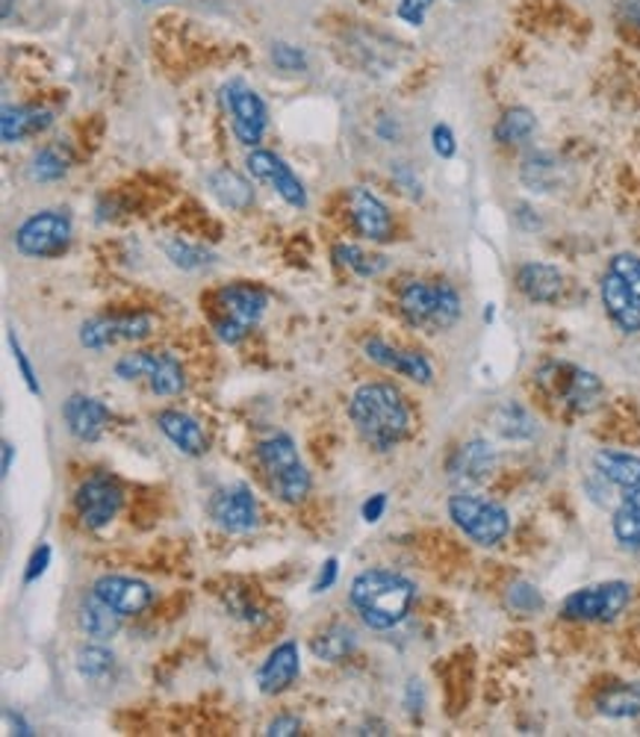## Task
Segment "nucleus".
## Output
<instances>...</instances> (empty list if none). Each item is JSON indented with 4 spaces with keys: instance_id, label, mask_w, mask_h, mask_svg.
Wrapping results in <instances>:
<instances>
[{
    "instance_id": "nucleus-51",
    "label": "nucleus",
    "mask_w": 640,
    "mask_h": 737,
    "mask_svg": "<svg viewBox=\"0 0 640 737\" xmlns=\"http://www.w3.org/2000/svg\"><path fill=\"white\" fill-rule=\"evenodd\" d=\"M629 18H632L634 24L640 27V0H634V3H632V9H629Z\"/></svg>"
},
{
    "instance_id": "nucleus-38",
    "label": "nucleus",
    "mask_w": 640,
    "mask_h": 737,
    "mask_svg": "<svg viewBox=\"0 0 640 737\" xmlns=\"http://www.w3.org/2000/svg\"><path fill=\"white\" fill-rule=\"evenodd\" d=\"M165 258L172 260L177 269H186V272H195V269H204L213 263V254L201 245H190L183 240H169L165 242Z\"/></svg>"
},
{
    "instance_id": "nucleus-7",
    "label": "nucleus",
    "mask_w": 640,
    "mask_h": 737,
    "mask_svg": "<svg viewBox=\"0 0 640 737\" xmlns=\"http://www.w3.org/2000/svg\"><path fill=\"white\" fill-rule=\"evenodd\" d=\"M71 219L60 210H44V213L30 215L16 231V249L24 258L51 260L60 258L62 251L71 245Z\"/></svg>"
},
{
    "instance_id": "nucleus-20",
    "label": "nucleus",
    "mask_w": 640,
    "mask_h": 737,
    "mask_svg": "<svg viewBox=\"0 0 640 737\" xmlns=\"http://www.w3.org/2000/svg\"><path fill=\"white\" fill-rule=\"evenodd\" d=\"M364 354L373 363H378V366L410 377V381H416V384H431L434 368H431V363L425 361L423 354L402 352V349L384 343V340H366Z\"/></svg>"
},
{
    "instance_id": "nucleus-8",
    "label": "nucleus",
    "mask_w": 640,
    "mask_h": 737,
    "mask_svg": "<svg viewBox=\"0 0 640 737\" xmlns=\"http://www.w3.org/2000/svg\"><path fill=\"white\" fill-rule=\"evenodd\" d=\"M632 599V587L626 582H606L597 587L570 593L561 605V617L576 623H611L626 610Z\"/></svg>"
},
{
    "instance_id": "nucleus-33",
    "label": "nucleus",
    "mask_w": 640,
    "mask_h": 737,
    "mask_svg": "<svg viewBox=\"0 0 640 737\" xmlns=\"http://www.w3.org/2000/svg\"><path fill=\"white\" fill-rule=\"evenodd\" d=\"M210 189L216 192L219 201L227 204L231 210H245L252 204V186L240 178L231 169H219V172L210 174Z\"/></svg>"
},
{
    "instance_id": "nucleus-35",
    "label": "nucleus",
    "mask_w": 640,
    "mask_h": 737,
    "mask_svg": "<svg viewBox=\"0 0 640 737\" xmlns=\"http://www.w3.org/2000/svg\"><path fill=\"white\" fill-rule=\"evenodd\" d=\"M115 667V655L104 646H83L78 649V673L89 682H104Z\"/></svg>"
},
{
    "instance_id": "nucleus-44",
    "label": "nucleus",
    "mask_w": 640,
    "mask_h": 737,
    "mask_svg": "<svg viewBox=\"0 0 640 737\" xmlns=\"http://www.w3.org/2000/svg\"><path fill=\"white\" fill-rule=\"evenodd\" d=\"M9 345H12V354H16V363H18V368H21V377H24L27 390H30L33 395H42V386H39V381H35L33 366H30V361H27L24 349H21V343H18L16 334H9Z\"/></svg>"
},
{
    "instance_id": "nucleus-17",
    "label": "nucleus",
    "mask_w": 640,
    "mask_h": 737,
    "mask_svg": "<svg viewBox=\"0 0 640 737\" xmlns=\"http://www.w3.org/2000/svg\"><path fill=\"white\" fill-rule=\"evenodd\" d=\"M348 213L355 231L369 242H387L393 236V219L382 198L364 186H355L348 192Z\"/></svg>"
},
{
    "instance_id": "nucleus-46",
    "label": "nucleus",
    "mask_w": 640,
    "mask_h": 737,
    "mask_svg": "<svg viewBox=\"0 0 640 737\" xmlns=\"http://www.w3.org/2000/svg\"><path fill=\"white\" fill-rule=\"evenodd\" d=\"M337 575H339V561L337 557H328V561L322 564L319 575H316V582H313V593L331 590V587L337 584Z\"/></svg>"
},
{
    "instance_id": "nucleus-48",
    "label": "nucleus",
    "mask_w": 640,
    "mask_h": 737,
    "mask_svg": "<svg viewBox=\"0 0 640 737\" xmlns=\"http://www.w3.org/2000/svg\"><path fill=\"white\" fill-rule=\"evenodd\" d=\"M384 511H387V493H375V496H369L364 502V507H360V516H364V523L375 525L384 516Z\"/></svg>"
},
{
    "instance_id": "nucleus-3",
    "label": "nucleus",
    "mask_w": 640,
    "mask_h": 737,
    "mask_svg": "<svg viewBox=\"0 0 640 737\" xmlns=\"http://www.w3.org/2000/svg\"><path fill=\"white\" fill-rule=\"evenodd\" d=\"M398 310L407 319V325L437 334L449 331L460 319V295L451 283L410 281L398 292Z\"/></svg>"
},
{
    "instance_id": "nucleus-19",
    "label": "nucleus",
    "mask_w": 640,
    "mask_h": 737,
    "mask_svg": "<svg viewBox=\"0 0 640 737\" xmlns=\"http://www.w3.org/2000/svg\"><path fill=\"white\" fill-rule=\"evenodd\" d=\"M599 292H602V304H606L611 322H614L620 331H626V334H638L640 331V299L634 295L632 290H629V283L608 269L606 277H602V283H599Z\"/></svg>"
},
{
    "instance_id": "nucleus-39",
    "label": "nucleus",
    "mask_w": 640,
    "mask_h": 737,
    "mask_svg": "<svg viewBox=\"0 0 640 737\" xmlns=\"http://www.w3.org/2000/svg\"><path fill=\"white\" fill-rule=\"evenodd\" d=\"M508 608L528 617V614H537V610L544 608V596H540L535 584L517 582L511 584V590H508Z\"/></svg>"
},
{
    "instance_id": "nucleus-43",
    "label": "nucleus",
    "mask_w": 640,
    "mask_h": 737,
    "mask_svg": "<svg viewBox=\"0 0 640 737\" xmlns=\"http://www.w3.org/2000/svg\"><path fill=\"white\" fill-rule=\"evenodd\" d=\"M431 148L434 154L443 157V160H451V157L458 154V142H455V133H451L449 124H434Z\"/></svg>"
},
{
    "instance_id": "nucleus-25",
    "label": "nucleus",
    "mask_w": 640,
    "mask_h": 737,
    "mask_svg": "<svg viewBox=\"0 0 640 737\" xmlns=\"http://www.w3.org/2000/svg\"><path fill=\"white\" fill-rule=\"evenodd\" d=\"M53 124L51 110H39V107H3V119H0V137L7 145L24 142L30 137H39L42 130Z\"/></svg>"
},
{
    "instance_id": "nucleus-4",
    "label": "nucleus",
    "mask_w": 640,
    "mask_h": 737,
    "mask_svg": "<svg viewBox=\"0 0 640 737\" xmlns=\"http://www.w3.org/2000/svg\"><path fill=\"white\" fill-rule=\"evenodd\" d=\"M257 461L266 472L268 489L286 505H302L311 493V472L298 457V448L286 434H272V437L257 443Z\"/></svg>"
},
{
    "instance_id": "nucleus-28",
    "label": "nucleus",
    "mask_w": 640,
    "mask_h": 737,
    "mask_svg": "<svg viewBox=\"0 0 640 737\" xmlns=\"http://www.w3.org/2000/svg\"><path fill=\"white\" fill-rule=\"evenodd\" d=\"M357 649V635L355 628H348L346 623H334L325 632L313 637L311 652L319 660H328V664H337V660L348 658L352 652Z\"/></svg>"
},
{
    "instance_id": "nucleus-31",
    "label": "nucleus",
    "mask_w": 640,
    "mask_h": 737,
    "mask_svg": "<svg viewBox=\"0 0 640 737\" xmlns=\"http://www.w3.org/2000/svg\"><path fill=\"white\" fill-rule=\"evenodd\" d=\"M496 431L508 440H531L537 434V422L535 416L517 402H505L496 407L494 413Z\"/></svg>"
},
{
    "instance_id": "nucleus-22",
    "label": "nucleus",
    "mask_w": 640,
    "mask_h": 737,
    "mask_svg": "<svg viewBox=\"0 0 640 737\" xmlns=\"http://www.w3.org/2000/svg\"><path fill=\"white\" fill-rule=\"evenodd\" d=\"M496 466V452L487 440H469L467 446L458 448V455L451 457V481L455 484H464V487H473V484H481V481L494 472Z\"/></svg>"
},
{
    "instance_id": "nucleus-23",
    "label": "nucleus",
    "mask_w": 640,
    "mask_h": 737,
    "mask_svg": "<svg viewBox=\"0 0 640 737\" xmlns=\"http://www.w3.org/2000/svg\"><path fill=\"white\" fill-rule=\"evenodd\" d=\"M156 425L163 431L165 437L172 440L177 452L190 457L207 455V434L199 425V420H192L190 413L183 411H163L156 413Z\"/></svg>"
},
{
    "instance_id": "nucleus-14",
    "label": "nucleus",
    "mask_w": 640,
    "mask_h": 737,
    "mask_svg": "<svg viewBox=\"0 0 640 737\" xmlns=\"http://www.w3.org/2000/svg\"><path fill=\"white\" fill-rule=\"evenodd\" d=\"M210 519L227 534H248L257 528V498L245 484L219 489L210 498Z\"/></svg>"
},
{
    "instance_id": "nucleus-30",
    "label": "nucleus",
    "mask_w": 640,
    "mask_h": 737,
    "mask_svg": "<svg viewBox=\"0 0 640 737\" xmlns=\"http://www.w3.org/2000/svg\"><path fill=\"white\" fill-rule=\"evenodd\" d=\"M617 543L629 552H640V487L629 489V496L620 502L614 519H611Z\"/></svg>"
},
{
    "instance_id": "nucleus-13",
    "label": "nucleus",
    "mask_w": 640,
    "mask_h": 737,
    "mask_svg": "<svg viewBox=\"0 0 640 737\" xmlns=\"http://www.w3.org/2000/svg\"><path fill=\"white\" fill-rule=\"evenodd\" d=\"M222 98H225V107L231 112V124H234L236 139L243 145H257L263 133H266L268 124V112L266 103L260 101V94L254 89H248L240 80H231L225 89H222Z\"/></svg>"
},
{
    "instance_id": "nucleus-21",
    "label": "nucleus",
    "mask_w": 640,
    "mask_h": 737,
    "mask_svg": "<svg viewBox=\"0 0 640 737\" xmlns=\"http://www.w3.org/2000/svg\"><path fill=\"white\" fill-rule=\"evenodd\" d=\"M302 673V658H298V646L293 640L275 646L268 652V658L263 660V667L257 669V685L263 694L275 696L284 694L286 687L293 685L295 678Z\"/></svg>"
},
{
    "instance_id": "nucleus-32",
    "label": "nucleus",
    "mask_w": 640,
    "mask_h": 737,
    "mask_svg": "<svg viewBox=\"0 0 640 737\" xmlns=\"http://www.w3.org/2000/svg\"><path fill=\"white\" fill-rule=\"evenodd\" d=\"M537 128L535 112L526 110V107H514L502 115V119L496 121L494 137L499 145H517V142H526Z\"/></svg>"
},
{
    "instance_id": "nucleus-1",
    "label": "nucleus",
    "mask_w": 640,
    "mask_h": 737,
    "mask_svg": "<svg viewBox=\"0 0 640 737\" xmlns=\"http://www.w3.org/2000/svg\"><path fill=\"white\" fill-rule=\"evenodd\" d=\"M357 434L378 452L396 448L410 431V411L405 395L393 384H364L357 386L348 404Z\"/></svg>"
},
{
    "instance_id": "nucleus-26",
    "label": "nucleus",
    "mask_w": 640,
    "mask_h": 737,
    "mask_svg": "<svg viewBox=\"0 0 640 737\" xmlns=\"http://www.w3.org/2000/svg\"><path fill=\"white\" fill-rule=\"evenodd\" d=\"M78 623L89 637H95V640H110V637L119 635V628H122V614L110 608L104 599H98L95 593H92V596H87V599L80 602Z\"/></svg>"
},
{
    "instance_id": "nucleus-12",
    "label": "nucleus",
    "mask_w": 640,
    "mask_h": 737,
    "mask_svg": "<svg viewBox=\"0 0 640 737\" xmlns=\"http://www.w3.org/2000/svg\"><path fill=\"white\" fill-rule=\"evenodd\" d=\"M124 505L122 487L115 484L110 475H92L78 487L74 507H78L80 523L87 525L89 532H101L113 523Z\"/></svg>"
},
{
    "instance_id": "nucleus-52",
    "label": "nucleus",
    "mask_w": 640,
    "mask_h": 737,
    "mask_svg": "<svg viewBox=\"0 0 640 737\" xmlns=\"http://www.w3.org/2000/svg\"><path fill=\"white\" fill-rule=\"evenodd\" d=\"M9 3H12V0H3V18L9 16Z\"/></svg>"
},
{
    "instance_id": "nucleus-40",
    "label": "nucleus",
    "mask_w": 640,
    "mask_h": 737,
    "mask_svg": "<svg viewBox=\"0 0 640 737\" xmlns=\"http://www.w3.org/2000/svg\"><path fill=\"white\" fill-rule=\"evenodd\" d=\"M608 269L614 272V275L623 277L626 283H629V290L634 292L640 299V258H634V254H614L611 258V263H608Z\"/></svg>"
},
{
    "instance_id": "nucleus-50",
    "label": "nucleus",
    "mask_w": 640,
    "mask_h": 737,
    "mask_svg": "<svg viewBox=\"0 0 640 737\" xmlns=\"http://www.w3.org/2000/svg\"><path fill=\"white\" fill-rule=\"evenodd\" d=\"M12 455H16V446L9 443V440H3V475H9V470H12Z\"/></svg>"
},
{
    "instance_id": "nucleus-34",
    "label": "nucleus",
    "mask_w": 640,
    "mask_h": 737,
    "mask_svg": "<svg viewBox=\"0 0 640 737\" xmlns=\"http://www.w3.org/2000/svg\"><path fill=\"white\" fill-rule=\"evenodd\" d=\"M65 172H69V154H65L60 145L42 148V151L30 160V178L39 183L60 181Z\"/></svg>"
},
{
    "instance_id": "nucleus-36",
    "label": "nucleus",
    "mask_w": 640,
    "mask_h": 737,
    "mask_svg": "<svg viewBox=\"0 0 640 737\" xmlns=\"http://www.w3.org/2000/svg\"><path fill=\"white\" fill-rule=\"evenodd\" d=\"M522 181L526 186H531L535 192H549L558 181V163H555V157L549 154H531L522 163Z\"/></svg>"
},
{
    "instance_id": "nucleus-10",
    "label": "nucleus",
    "mask_w": 640,
    "mask_h": 737,
    "mask_svg": "<svg viewBox=\"0 0 640 737\" xmlns=\"http://www.w3.org/2000/svg\"><path fill=\"white\" fill-rule=\"evenodd\" d=\"M154 331L151 313H113L83 322L80 327V345L89 352H104L115 343H139Z\"/></svg>"
},
{
    "instance_id": "nucleus-15",
    "label": "nucleus",
    "mask_w": 640,
    "mask_h": 737,
    "mask_svg": "<svg viewBox=\"0 0 640 737\" xmlns=\"http://www.w3.org/2000/svg\"><path fill=\"white\" fill-rule=\"evenodd\" d=\"M92 593H95L98 599H104L110 608L119 610L122 617H136L154 602L151 584L139 582V578H128V575H101Z\"/></svg>"
},
{
    "instance_id": "nucleus-2",
    "label": "nucleus",
    "mask_w": 640,
    "mask_h": 737,
    "mask_svg": "<svg viewBox=\"0 0 640 737\" xmlns=\"http://www.w3.org/2000/svg\"><path fill=\"white\" fill-rule=\"evenodd\" d=\"M348 599L366 626L375 632H389L410 614L416 584L389 569H366L352 582Z\"/></svg>"
},
{
    "instance_id": "nucleus-18",
    "label": "nucleus",
    "mask_w": 640,
    "mask_h": 737,
    "mask_svg": "<svg viewBox=\"0 0 640 737\" xmlns=\"http://www.w3.org/2000/svg\"><path fill=\"white\" fill-rule=\"evenodd\" d=\"M62 420L69 425L71 437L80 443H95L104 434L106 422H110V411L104 402H98L92 395L74 393L69 402L62 404Z\"/></svg>"
},
{
    "instance_id": "nucleus-6",
    "label": "nucleus",
    "mask_w": 640,
    "mask_h": 737,
    "mask_svg": "<svg viewBox=\"0 0 640 737\" xmlns=\"http://www.w3.org/2000/svg\"><path fill=\"white\" fill-rule=\"evenodd\" d=\"M449 516L451 523L478 546H496L505 541V534L511 532V516L502 505H496L490 498L469 496V493H458L449 498Z\"/></svg>"
},
{
    "instance_id": "nucleus-45",
    "label": "nucleus",
    "mask_w": 640,
    "mask_h": 737,
    "mask_svg": "<svg viewBox=\"0 0 640 737\" xmlns=\"http://www.w3.org/2000/svg\"><path fill=\"white\" fill-rule=\"evenodd\" d=\"M48 564H51V546H39V549L33 552V557H30V564H27V573H24V584H33L39 582L44 575V569H48Z\"/></svg>"
},
{
    "instance_id": "nucleus-41",
    "label": "nucleus",
    "mask_w": 640,
    "mask_h": 737,
    "mask_svg": "<svg viewBox=\"0 0 640 737\" xmlns=\"http://www.w3.org/2000/svg\"><path fill=\"white\" fill-rule=\"evenodd\" d=\"M434 0H398L396 16L410 27H423L428 9H431Z\"/></svg>"
},
{
    "instance_id": "nucleus-11",
    "label": "nucleus",
    "mask_w": 640,
    "mask_h": 737,
    "mask_svg": "<svg viewBox=\"0 0 640 737\" xmlns=\"http://www.w3.org/2000/svg\"><path fill=\"white\" fill-rule=\"evenodd\" d=\"M544 384H552L555 395L561 398L563 407H570L576 413L593 411L602 398V381L593 372H585L579 366H563V363H552L537 372Z\"/></svg>"
},
{
    "instance_id": "nucleus-49",
    "label": "nucleus",
    "mask_w": 640,
    "mask_h": 737,
    "mask_svg": "<svg viewBox=\"0 0 640 737\" xmlns=\"http://www.w3.org/2000/svg\"><path fill=\"white\" fill-rule=\"evenodd\" d=\"M7 720H9V726H12V729H16V735H33V726H30V723H24L21 720V717H18V714H12V711H7Z\"/></svg>"
},
{
    "instance_id": "nucleus-27",
    "label": "nucleus",
    "mask_w": 640,
    "mask_h": 737,
    "mask_svg": "<svg viewBox=\"0 0 640 737\" xmlns=\"http://www.w3.org/2000/svg\"><path fill=\"white\" fill-rule=\"evenodd\" d=\"M593 466L606 481L617 484L623 489L640 487V457L629 452H617V448H602L593 455Z\"/></svg>"
},
{
    "instance_id": "nucleus-37",
    "label": "nucleus",
    "mask_w": 640,
    "mask_h": 737,
    "mask_svg": "<svg viewBox=\"0 0 640 737\" xmlns=\"http://www.w3.org/2000/svg\"><path fill=\"white\" fill-rule=\"evenodd\" d=\"M334 258H337L339 266L352 269V272L360 277H375L384 266H387L384 258H369V254L357 249V245H343V242L334 245Z\"/></svg>"
},
{
    "instance_id": "nucleus-47",
    "label": "nucleus",
    "mask_w": 640,
    "mask_h": 737,
    "mask_svg": "<svg viewBox=\"0 0 640 737\" xmlns=\"http://www.w3.org/2000/svg\"><path fill=\"white\" fill-rule=\"evenodd\" d=\"M298 731H302V720H298V717H289V714H284V717H275V720L268 723L263 735L289 737V735H298Z\"/></svg>"
},
{
    "instance_id": "nucleus-24",
    "label": "nucleus",
    "mask_w": 640,
    "mask_h": 737,
    "mask_svg": "<svg viewBox=\"0 0 640 737\" xmlns=\"http://www.w3.org/2000/svg\"><path fill=\"white\" fill-rule=\"evenodd\" d=\"M517 290L535 304H555L563 292V275L549 263H522L517 269Z\"/></svg>"
},
{
    "instance_id": "nucleus-29",
    "label": "nucleus",
    "mask_w": 640,
    "mask_h": 737,
    "mask_svg": "<svg viewBox=\"0 0 640 737\" xmlns=\"http://www.w3.org/2000/svg\"><path fill=\"white\" fill-rule=\"evenodd\" d=\"M597 711L611 720L640 717V685H614L597 696Z\"/></svg>"
},
{
    "instance_id": "nucleus-5",
    "label": "nucleus",
    "mask_w": 640,
    "mask_h": 737,
    "mask_svg": "<svg viewBox=\"0 0 640 737\" xmlns=\"http://www.w3.org/2000/svg\"><path fill=\"white\" fill-rule=\"evenodd\" d=\"M268 295L252 283H231L216 292V313H213V331L222 343L236 345L248 336L260 316L266 313Z\"/></svg>"
},
{
    "instance_id": "nucleus-9",
    "label": "nucleus",
    "mask_w": 640,
    "mask_h": 737,
    "mask_svg": "<svg viewBox=\"0 0 640 737\" xmlns=\"http://www.w3.org/2000/svg\"><path fill=\"white\" fill-rule=\"evenodd\" d=\"M115 375L122 381H136L145 377L151 393L156 395H177L186 386V375L177 357L165 352H133L124 354L122 361L115 363Z\"/></svg>"
},
{
    "instance_id": "nucleus-16",
    "label": "nucleus",
    "mask_w": 640,
    "mask_h": 737,
    "mask_svg": "<svg viewBox=\"0 0 640 737\" xmlns=\"http://www.w3.org/2000/svg\"><path fill=\"white\" fill-rule=\"evenodd\" d=\"M248 172L257 178L260 183H268V186L275 189L277 195L284 198L289 206H307V192H304L302 181L295 178L293 169L281 160L272 151H252L248 154Z\"/></svg>"
},
{
    "instance_id": "nucleus-42",
    "label": "nucleus",
    "mask_w": 640,
    "mask_h": 737,
    "mask_svg": "<svg viewBox=\"0 0 640 737\" xmlns=\"http://www.w3.org/2000/svg\"><path fill=\"white\" fill-rule=\"evenodd\" d=\"M272 60H275L277 69L284 71H302L307 65V57L298 48H293V44H275L272 48Z\"/></svg>"
}]
</instances>
